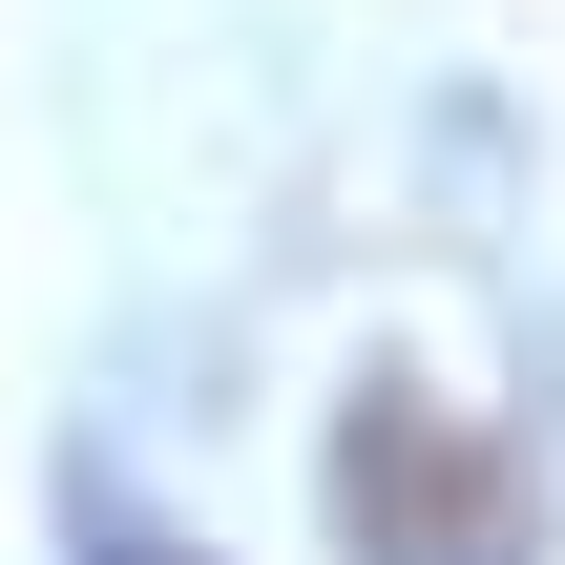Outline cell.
<instances>
[{"instance_id": "2", "label": "cell", "mask_w": 565, "mask_h": 565, "mask_svg": "<svg viewBox=\"0 0 565 565\" xmlns=\"http://www.w3.org/2000/svg\"><path fill=\"white\" fill-rule=\"evenodd\" d=\"M84 565H189V545H147L126 503H84Z\"/></svg>"}, {"instance_id": "1", "label": "cell", "mask_w": 565, "mask_h": 565, "mask_svg": "<svg viewBox=\"0 0 565 565\" xmlns=\"http://www.w3.org/2000/svg\"><path fill=\"white\" fill-rule=\"evenodd\" d=\"M335 545L356 565H524V461L461 440L440 398H356L335 419Z\"/></svg>"}]
</instances>
